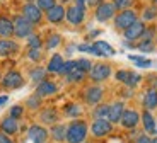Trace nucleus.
<instances>
[{"label": "nucleus", "mask_w": 157, "mask_h": 143, "mask_svg": "<svg viewBox=\"0 0 157 143\" xmlns=\"http://www.w3.org/2000/svg\"><path fill=\"white\" fill-rule=\"evenodd\" d=\"M86 136H87V124H86V121L75 119V121H72V123L68 124L67 136H65V140H67L68 143H82L84 140H86Z\"/></svg>", "instance_id": "1"}, {"label": "nucleus", "mask_w": 157, "mask_h": 143, "mask_svg": "<svg viewBox=\"0 0 157 143\" xmlns=\"http://www.w3.org/2000/svg\"><path fill=\"white\" fill-rule=\"evenodd\" d=\"M135 21H137V14H135L133 10L126 9V10H121L116 17H114V26H116V29H120V31H125V29H128Z\"/></svg>", "instance_id": "2"}, {"label": "nucleus", "mask_w": 157, "mask_h": 143, "mask_svg": "<svg viewBox=\"0 0 157 143\" xmlns=\"http://www.w3.org/2000/svg\"><path fill=\"white\" fill-rule=\"evenodd\" d=\"M14 34L17 38H29L33 34V24L29 22L24 16H19L14 19Z\"/></svg>", "instance_id": "3"}, {"label": "nucleus", "mask_w": 157, "mask_h": 143, "mask_svg": "<svg viewBox=\"0 0 157 143\" xmlns=\"http://www.w3.org/2000/svg\"><path fill=\"white\" fill-rule=\"evenodd\" d=\"M111 75V66L106 63H98V65H92V68L89 70V77L94 82H102L109 78Z\"/></svg>", "instance_id": "4"}, {"label": "nucleus", "mask_w": 157, "mask_h": 143, "mask_svg": "<svg viewBox=\"0 0 157 143\" xmlns=\"http://www.w3.org/2000/svg\"><path fill=\"white\" fill-rule=\"evenodd\" d=\"M113 126H111V121L109 119H96L90 126V131L96 138H102V136H106L111 133Z\"/></svg>", "instance_id": "5"}, {"label": "nucleus", "mask_w": 157, "mask_h": 143, "mask_svg": "<svg viewBox=\"0 0 157 143\" xmlns=\"http://www.w3.org/2000/svg\"><path fill=\"white\" fill-rule=\"evenodd\" d=\"M120 123H121V126L126 128V130H133V128L140 123V114H138L137 111H133V109H125Z\"/></svg>", "instance_id": "6"}, {"label": "nucleus", "mask_w": 157, "mask_h": 143, "mask_svg": "<svg viewBox=\"0 0 157 143\" xmlns=\"http://www.w3.org/2000/svg\"><path fill=\"white\" fill-rule=\"evenodd\" d=\"M114 10H116V7H114L113 4L102 2V4H99L98 9H96V19H98L99 22H106L111 17H114Z\"/></svg>", "instance_id": "7"}, {"label": "nucleus", "mask_w": 157, "mask_h": 143, "mask_svg": "<svg viewBox=\"0 0 157 143\" xmlns=\"http://www.w3.org/2000/svg\"><path fill=\"white\" fill-rule=\"evenodd\" d=\"M2 85H4L5 89H19V87L24 85V78H22V75H21L19 72H14V70H12V72H9V73L4 77Z\"/></svg>", "instance_id": "8"}, {"label": "nucleus", "mask_w": 157, "mask_h": 143, "mask_svg": "<svg viewBox=\"0 0 157 143\" xmlns=\"http://www.w3.org/2000/svg\"><path fill=\"white\" fill-rule=\"evenodd\" d=\"M65 17L68 19V22L70 24H80L84 21V17H86V9H84V5H74V7H68V10L65 12Z\"/></svg>", "instance_id": "9"}, {"label": "nucleus", "mask_w": 157, "mask_h": 143, "mask_svg": "<svg viewBox=\"0 0 157 143\" xmlns=\"http://www.w3.org/2000/svg\"><path fill=\"white\" fill-rule=\"evenodd\" d=\"M116 78L120 82H123L126 87H137L138 82L142 80V77L138 73H135V72H128V70H121V72H118Z\"/></svg>", "instance_id": "10"}, {"label": "nucleus", "mask_w": 157, "mask_h": 143, "mask_svg": "<svg viewBox=\"0 0 157 143\" xmlns=\"http://www.w3.org/2000/svg\"><path fill=\"white\" fill-rule=\"evenodd\" d=\"M28 138L31 140L33 143H44L48 138V131L46 128L39 126V124H34L28 130Z\"/></svg>", "instance_id": "11"}, {"label": "nucleus", "mask_w": 157, "mask_h": 143, "mask_svg": "<svg viewBox=\"0 0 157 143\" xmlns=\"http://www.w3.org/2000/svg\"><path fill=\"white\" fill-rule=\"evenodd\" d=\"M22 16L26 17V19L29 21L31 24H36L41 21V17H43V14H41V9L38 7V5L34 4H26L22 9Z\"/></svg>", "instance_id": "12"}, {"label": "nucleus", "mask_w": 157, "mask_h": 143, "mask_svg": "<svg viewBox=\"0 0 157 143\" xmlns=\"http://www.w3.org/2000/svg\"><path fill=\"white\" fill-rule=\"evenodd\" d=\"M144 31H145V24L142 22V21H135L128 29H125V38L128 41H137L144 34Z\"/></svg>", "instance_id": "13"}, {"label": "nucleus", "mask_w": 157, "mask_h": 143, "mask_svg": "<svg viewBox=\"0 0 157 143\" xmlns=\"http://www.w3.org/2000/svg\"><path fill=\"white\" fill-rule=\"evenodd\" d=\"M102 94H104V90L99 85H92V87H89L86 90V102L87 104H92V106L98 104V102H101Z\"/></svg>", "instance_id": "14"}, {"label": "nucleus", "mask_w": 157, "mask_h": 143, "mask_svg": "<svg viewBox=\"0 0 157 143\" xmlns=\"http://www.w3.org/2000/svg\"><path fill=\"white\" fill-rule=\"evenodd\" d=\"M58 90V87H56L53 82L50 80H43L38 84V89H36V96L38 97H46V96H53V94Z\"/></svg>", "instance_id": "15"}, {"label": "nucleus", "mask_w": 157, "mask_h": 143, "mask_svg": "<svg viewBox=\"0 0 157 143\" xmlns=\"http://www.w3.org/2000/svg\"><path fill=\"white\" fill-rule=\"evenodd\" d=\"M123 111H125L123 102H114V104H111L109 112H108V119H109L111 123H120V119H121V116H123Z\"/></svg>", "instance_id": "16"}, {"label": "nucleus", "mask_w": 157, "mask_h": 143, "mask_svg": "<svg viewBox=\"0 0 157 143\" xmlns=\"http://www.w3.org/2000/svg\"><path fill=\"white\" fill-rule=\"evenodd\" d=\"M17 50H19V46H17L16 41H10V39H2L0 41V56L2 58L14 55Z\"/></svg>", "instance_id": "17"}, {"label": "nucleus", "mask_w": 157, "mask_h": 143, "mask_svg": "<svg viewBox=\"0 0 157 143\" xmlns=\"http://www.w3.org/2000/svg\"><path fill=\"white\" fill-rule=\"evenodd\" d=\"M142 124H144V128H145V131L149 133V135H155V130H157L155 119H154V116L150 114V111H147V109L142 112Z\"/></svg>", "instance_id": "18"}, {"label": "nucleus", "mask_w": 157, "mask_h": 143, "mask_svg": "<svg viewBox=\"0 0 157 143\" xmlns=\"http://www.w3.org/2000/svg\"><path fill=\"white\" fill-rule=\"evenodd\" d=\"M65 9L62 7V5H55V7H51L50 10H46V17L50 22L53 24H58L60 21H63V17H65Z\"/></svg>", "instance_id": "19"}, {"label": "nucleus", "mask_w": 157, "mask_h": 143, "mask_svg": "<svg viewBox=\"0 0 157 143\" xmlns=\"http://www.w3.org/2000/svg\"><path fill=\"white\" fill-rule=\"evenodd\" d=\"M0 128H2V131L7 133V135H16L17 130H19V123H17L16 118H5L4 121H2V124H0Z\"/></svg>", "instance_id": "20"}, {"label": "nucleus", "mask_w": 157, "mask_h": 143, "mask_svg": "<svg viewBox=\"0 0 157 143\" xmlns=\"http://www.w3.org/2000/svg\"><path fill=\"white\" fill-rule=\"evenodd\" d=\"M144 107L147 111H152L157 107V90L155 89H149L144 96Z\"/></svg>", "instance_id": "21"}, {"label": "nucleus", "mask_w": 157, "mask_h": 143, "mask_svg": "<svg viewBox=\"0 0 157 143\" xmlns=\"http://www.w3.org/2000/svg\"><path fill=\"white\" fill-rule=\"evenodd\" d=\"M92 46L98 51V56H113V55H116L114 48H111L106 41H96Z\"/></svg>", "instance_id": "22"}, {"label": "nucleus", "mask_w": 157, "mask_h": 143, "mask_svg": "<svg viewBox=\"0 0 157 143\" xmlns=\"http://www.w3.org/2000/svg\"><path fill=\"white\" fill-rule=\"evenodd\" d=\"M63 63L65 62H63L62 55H53L51 60H50V63H48V72H51V73H60Z\"/></svg>", "instance_id": "23"}, {"label": "nucleus", "mask_w": 157, "mask_h": 143, "mask_svg": "<svg viewBox=\"0 0 157 143\" xmlns=\"http://www.w3.org/2000/svg\"><path fill=\"white\" fill-rule=\"evenodd\" d=\"M14 34V24L5 17H0V38H9Z\"/></svg>", "instance_id": "24"}, {"label": "nucleus", "mask_w": 157, "mask_h": 143, "mask_svg": "<svg viewBox=\"0 0 157 143\" xmlns=\"http://www.w3.org/2000/svg\"><path fill=\"white\" fill-rule=\"evenodd\" d=\"M84 77H86V72H82V70L77 68V66H75L72 72H68V73L65 75L67 82H70V84H75V82H82Z\"/></svg>", "instance_id": "25"}, {"label": "nucleus", "mask_w": 157, "mask_h": 143, "mask_svg": "<svg viewBox=\"0 0 157 143\" xmlns=\"http://www.w3.org/2000/svg\"><path fill=\"white\" fill-rule=\"evenodd\" d=\"M51 136H53V140H56V141H63L65 136H67V126H63V124H56V126H53V130H51Z\"/></svg>", "instance_id": "26"}, {"label": "nucleus", "mask_w": 157, "mask_h": 143, "mask_svg": "<svg viewBox=\"0 0 157 143\" xmlns=\"http://www.w3.org/2000/svg\"><path fill=\"white\" fill-rule=\"evenodd\" d=\"M41 121L46 124H53L56 121V111L55 109H44L41 112Z\"/></svg>", "instance_id": "27"}, {"label": "nucleus", "mask_w": 157, "mask_h": 143, "mask_svg": "<svg viewBox=\"0 0 157 143\" xmlns=\"http://www.w3.org/2000/svg\"><path fill=\"white\" fill-rule=\"evenodd\" d=\"M44 75H46V70L41 68V66H36V68L31 70V80L36 82V84L43 82L44 80Z\"/></svg>", "instance_id": "28"}, {"label": "nucleus", "mask_w": 157, "mask_h": 143, "mask_svg": "<svg viewBox=\"0 0 157 143\" xmlns=\"http://www.w3.org/2000/svg\"><path fill=\"white\" fill-rule=\"evenodd\" d=\"M108 112H109V106H106V104L98 106L94 109V118L96 119H108Z\"/></svg>", "instance_id": "29"}, {"label": "nucleus", "mask_w": 157, "mask_h": 143, "mask_svg": "<svg viewBox=\"0 0 157 143\" xmlns=\"http://www.w3.org/2000/svg\"><path fill=\"white\" fill-rule=\"evenodd\" d=\"M65 114L70 118H78L80 114H82V109H80V106L77 104H68L67 107H65Z\"/></svg>", "instance_id": "30"}, {"label": "nucleus", "mask_w": 157, "mask_h": 143, "mask_svg": "<svg viewBox=\"0 0 157 143\" xmlns=\"http://www.w3.org/2000/svg\"><path fill=\"white\" fill-rule=\"evenodd\" d=\"M75 66L80 68L82 72H89V70L92 68V63H90L89 60H86V58H80V60H75Z\"/></svg>", "instance_id": "31"}, {"label": "nucleus", "mask_w": 157, "mask_h": 143, "mask_svg": "<svg viewBox=\"0 0 157 143\" xmlns=\"http://www.w3.org/2000/svg\"><path fill=\"white\" fill-rule=\"evenodd\" d=\"M60 41H62L60 34H51L50 39H48V43H46V48H48V50H53L55 46H58V44H60Z\"/></svg>", "instance_id": "32"}, {"label": "nucleus", "mask_w": 157, "mask_h": 143, "mask_svg": "<svg viewBox=\"0 0 157 143\" xmlns=\"http://www.w3.org/2000/svg\"><path fill=\"white\" fill-rule=\"evenodd\" d=\"M130 60H133L135 63H137V66H144V68H147V66H152V62L150 60H144V58H138V56H133V55H130Z\"/></svg>", "instance_id": "33"}, {"label": "nucleus", "mask_w": 157, "mask_h": 143, "mask_svg": "<svg viewBox=\"0 0 157 143\" xmlns=\"http://www.w3.org/2000/svg\"><path fill=\"white\" fill-rule=\"evenodd\" d=\"M38 5L39 9H41V10H50L51 7H55V0H38Z\"/></svg>", "instance_id": "34"}, {"label": "nucleus", "mask_w": 157, "mask_h": 143, "mask_svg": "<svg viewBox=\"0 0 157 143\" xmlns=\"http://www.w3.org/2000/svg\"><path fill=\"white\" fill-rule=\"evenodd\" d=\"M132 4H133V0H113V5L116 9H121V10H126Z\"/></svg>", "instance_id": "35"}, {"label": "nucleus", "mask_w": 157, "mask_h": 143, "mask_svg": "<svg viewBox=\"0 0 157 143\" xmlns=\"http://www.w3.org/2000/svg\"><path fill=\"white\" fill-rule=\"evenodd\" d=\"M28 44H29V48H39L41 46V39H39V36L31 34L28 38Z\"/></svg>", "instance_id": "36"}, {"label": "nucleus", "mask_w": 157, "mask_h": 143, "mask_svg": "<svg viewBox=\"0 0 157 143\" xmlns=\"http://www.w3.org/2000/svg\"><path fill=\"white\" fill-rule=\"evenodd\" d=\"M155 16H157V9L155 7H149V9H145V12H144V19L145 21L154 19Z\"/></svg>", "instance_id": "37"}, {"label": "nucleus", "mask_w": 157, "mask_h": 143, "mask_svg": "<svg viewBox=\"0 0 157 143\" xmlns=\"http://www.w3.org/2000/svg\"><path fill=\"white\" fill-rule=\"evenodd\" d=\"M28 56H29L31 60H34V62H38V60L41 58V51H39V48H29Z\"/></svg>", "instance_id": "38"}, {"label": "nucleus", "mask_w": 157, "mask_h": 143, "mask_svg": "<svg viewBox=\"0 0 157 143\" xmlns=\"http://www.w3.org/2000/svg\"><path fill=\"white\" fill-rule=\"evenodd\" d=\"M75 68V60H72V62H67V63H63V66H62V72L60 73H63V75H67L68 72H72V70Z\"/></svg>", "instance_id": "39"}, {"label": "nucleus", "mask_w": 157, "mask_h": 143, "mask_svg": "<svg viewBox=\"0 0 157 143\" xmlns=\"http://www.w3.org/2000/svg\"><path fill=\"white\" fill-rule=\"evenodd\" d=\"M22 107H21V106H14V107L10 109V116L12 118H16V119H19L21 116H22Z\"/></svg>", "instance_id": "40"}, {"label": "nucleus", "mask_w": 157, "mask_h": 143, "mask_svg": "<svg viewBox=\"0 0 157 143\" xmlns=\"http://www.w3.org/2000/svg\"><path fill=\"white\" fill-rule=\"evenodd\" d=\"M39 99H41V97H38V96L31 97V99L28 101V106H29V107H33V109H38L39 107Z\"/></svg>", "instance_id": "41"}, {"label": "nucleus", "mask_w": 157, "mask_h": 143, "mask_svg": "<svg viewBox=\"0 0 157 143\" xmlns=\"http://www.w3.org/2000/svg\"><path fill=\"white\" fill-rule=\"evenodd\" d=\"M135 143H152V138L147 135H138L137 140H135Z\"/></svg>", "instance_id": "42"}, {"label": "nucleus", "mask_w": 157, "mask_h": 143, "mask_svg": "<svg viewBox=\"0 0 157 143\" xmlns=\"http://www.w3.org/2000/svg\"><path fill=\"white\" fill-rule=\"evenodd\" d=\"M0 143H12V140L5 135H0Z\"/></svg>", "instance_id": "43"}, {"label": "nucleus", "mask_w": 157, "mask_h": 143, "mask_svg": "<svg viewBox=\"0 0 157 143\" xmlns=\"http://www.w3.org/2000/svg\"><path fill=\"white\" fill-rule=\"evenodd\" d=\"M89 5H99V4H102V0H86Z\"/></svg>", "instance_id": "44"}, {"label": "nucleus", "mask_w": 157, "mask_h": 143, "mask_svg": "<svg viewBox=\"0 0 157 143\" xmlns=\"http://www.w3.org/2000/svg\"><path fill=\"white\" fill-rule=\"evenodd\" d=\"M7 101H9V97L7 96H2V97H0V106H4Z\"/></svg>", "instance_id": "45"}, {"label": "nucleus", "mask_w": 157, "mask_h": 143, "mask_svg": "<svg viewBox=\"0 0 157 143\" xmlns=\"http://www.w3.org/2000/svg\"><path fill=\"white\" fill-rule=\"evenodd\" d=\"M86 4V0H77V5H84Z\"/></svg>", "instance_id": "46"}, {"label": "nucleus", "mask_w": 157, "mask_h": 143, "mask_svg": "<svg viewBox=\"0 0 157 143\" xmlns=\"http://www.w3.org/2000/svg\"><path fill=\"white\" fill-rule=\"evenodd\" d=\"M152 143H157V136H155V138H154V140H152Z\"/></svg>", "instance_id": "47"}, {"label": "nucleus", "mask_w": 157, "mask_h": 143, "mask_svg": "<svg viewBox=\"0 0 157 143\" xmlns=\"http://www.w3.org/2000/svg\"><path fill=\"white\" fill-rule=\"evenodd\" d=\"M152 2H154V4H157V0H152Z\"/></svg>", "instance_id": "48"}, {"label": "nucleus", "mask_w": 157, "mask_h": 143, "mask_svg": "<svg viewBox=\"0 0 157 143\" xmlns=\"http://www.w3.org/2000/svg\"><path fill=\"white\" fill-rule=\"evenodd\" d=\"M155 133H157V130H155Z\"/></svg>", "instance_id": "49"}, {"label": "nucleus", "mask_w": 157, "mask_h": 143, "mask_svg": "<svg viewBox=\"0 0 157 143\" xmlns=\"http://www.w3.org/2000/svg\"><path fill=\"white\" fill-rule=\"evenodd\" d=\"M44 143H46V141H44Z\"/></svg>", "instance_id": "50"}]
</instances>
